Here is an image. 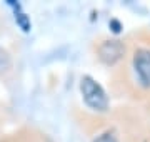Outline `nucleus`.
<instances>
[{
	"instance_id": "1",
	"label": "nucleus",
	"mask_w": 150,
	"mask_h": 142,
	"mask_svg": "<svg viewBox=\"0 0 150 142\" xmlns=\"http://www.w3.org/2000/svg\"><path fill=\"white\" fill-rule=\"evenodd\" d=\"M80 92L83 97V102L87 107H90L95 112H107L110 107V100H108L107 92L103 87L97 82L95 79L90 75H83L80 80Z\"/></svg>"
},
{
	"instance_id": "2",
	"label": "nucleus",
	"mask_w": 150,
	"mask_h": 142,
	"mask_svg": "<svg viewBox=\"0 0 150 142\" xmlns=\"http://www.w3.org/2000/svg\"><path fill=\"white\" fill-rule=\"evenodd\" d=\"M137 80L144 89H150V50L137 49L132 59Z\"/></svg>"
},
{
	"instance_id": "3",
	"label": "nucleus",
	"mask_w": 150,
	"mask_h": 142,
	"mask_svg": "<svg viewBox=\"0 0 150 142\" xmlns=\"http://www.w3.org/2000/svg\"><path fill=\"white\" fill-rule=\"evenodd\" d=\"M98 59L102 60L105 65H115L118 60H122L125 55V45L123 42L113 38V40H105L98 45Z\"/></svg>"
},
{
	"instance_id": "4",
	"label": "nucleus",
	"mask_w": 150,
	"mask_h": 142,
	"mask_svg": "<svg viewBox=\"0 0 150 142\" xmlns=\"http://www.w3.org/2000/svg\"><path fill=\"white\" fill-rule=\"evenodd\" d=\"M15 22H17V25H18L23 32H30L32 23H30V18H28L23 12H15Z\"/></svg>"
},
{
	"instance_id": "5",
	"label": "nucleus",
	"mask_w": 150,
	"mask_h": 142,
	"mask_svg": "<svg viewBox=\"0 0 150 142\" xmlns=\"http://www.w3.org/2000/svg\"><path fill=\"white\" fill-rule=\"evenodd\" d=\"M12 67V57L4 47H0V72H7Z\"/></svg>"
},
{
	"instance_id": "6",
	"label": "nucleus",
	"mask_w": 150,
	"mask_h": 142,
	"mask_svg": "<svg viewBox=\"0 0 150 142\" xmlns=\"http://www.w3.org/2000/svg\"><path fill=\"white\" fill-rule=\"evenodd\" d=\"M92 142H118V139H117L115 131H105L100 136H97Z\"/></svg>"
},
{
	"instance_id": "7",
	"label": "nucleus",
	"mask_w": 150,
	"mask_h": 142,
	"mask_svg": "<svg viewBox=\"0 0 150 142\" xmlns=\"http://www.w3.org/2000/svg\"><path fill=\"white\" fill-rule=\"evenodd\" d=\"M110 25L113 27L112 30H113L115 33H118V32H120V28H122V27H120V23H118L117 20H110Z\"/></svg>"
}]
</instances>
